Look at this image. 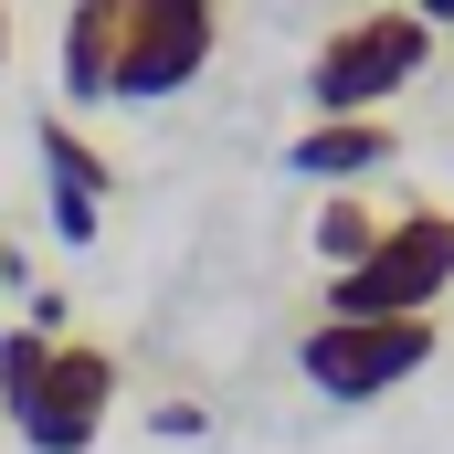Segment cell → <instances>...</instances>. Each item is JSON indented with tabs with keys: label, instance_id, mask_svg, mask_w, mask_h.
Segmentation results:
<instances>
[{
	"label": "cell",
	"instance_id": "30bf717a",
	"mask_svg": "<svg viewBox=\"0 0 454 454\" xmlns=\"http://www.w3.org/2000/svg\"><path fill=\"white\" fill-rule=\"evenodd\" d=\"M43 359H53V339H32V328H11V339H0V412L43 380Z\"/></svg>",
	"mask_w": 454,
	"mask_h": 454
},
{
	"label": "cell",
	"instance_id": "8fae6325",
	"mask_svg": "<svg viewBox=\"0 0 454 454\" xmlns=\"http://www.w3.org/2000/svg\"><path fill=\"white\" fill-rule=\"evenodd\" d=\"M96 223H106V201H74V191H53V232H64V243H96Z\"/></svg>",
	"mask_w": 454,
	"mask_h": 454
},
{
	"label": "cell",
	"instance_id": "6da1fadb",
	"mask_svg": "<svg viewBox=\"0 0 454 454\" xmlns=\"http://www.w3.org/2000/svg\"><path fill=\"white\" fill-rule=\"evenodd\" d=\"M423 64H434V21L402 11V0H380V11H348L317 43L307 96H317V116H380L402 85H423Z\"/></svg>",
	"mask_w": 454,
	"mask_h": 454
},
{
	"label": "cell",
	"instance_id": "ba28073f",
	"mask_svg": "<svg viewBox=\"0 0 454 454\" xmlns=\"http://www.w3.org/2000/svg\"><path fill=\"white\" fill-rule=\"evenodd\" d=\"M32 148H43V180H53V191H74V201H106V191H116L106 148H96V137H85L64 106H43V116H32Z\"/></svg>",
	"mask_w": 454,
	"mask_h": 454
},
{
	"label": "cell",
	"instance_id": "7c38bea8",
	"mask_svg": "<svg viewBox=\"0 0 454 454\" xmlns=\"http://www.w3.org/2000/svg\"><path fill=\"white\" fill-rule=\"evenodd\" d=\"M148 423H159V434H169V444H191V434H212V412H201V402H159V412H148Z\"/></svg>",
	"mask_w": 454,
	"mask_h": 454
},
{
	"label": "cell",
	"instance_id": "5bb4252c",
	"mask_svg": "<svg viewBox=\"0 0 454 454\" xmlns=\"http://www.w3.org/2000/svg\"><path fill=\"white\" fill-rule=\"evenodd\" d=\"M0 64H11V0H0Z\"/></svg>",
	"mask_w": 454,
	"mask_h": 454
},
{
	"label": "cell",
	"instance_id": "52a82bcc",
	"mask_svg": "<svg viewBox=\"0 0 454 454\" xmlns=\"http://www.w3.org/2000/svg\"><path fill=\"white\" fill-rule=\"evenodd\" d=\"M116 43H127V0H74V11H64V96H74V106H106Z\"/></svg>",
	"mask_w": 454,
	"mask_h": 454
},
{
	"label": "cell",
	"instance_id": "3957f363",
	"mask_svg": "<svg viewBox=\"0 0 454 454\" xmlns=\"http://www.w3.org/2000/svg\"><path fill=\"white\" fill-rule=\"evenodd\" d=\"M434 348H444L434 317H317L307 348H296V370L317 380V402H380L412 370H434Z\"/></svg>",
	"mask_w": 454,
	"mask_h": 454
},
{
	"label": "cell",
	"instance_id": "5b68a950",
	"mask_svg": "<svg viewBox=\"0 0 454 454\" xmlns=\"http://www.w3.org/2000/svg\"><path fill=\"white\" fill-rule=\"evenodd\" d=\"M106 412H116V348H96V339H53L43 380L11 402V434H21L32 454H96Z\"/></svg>",
	"mask_w": 454,
	"mask_h": 454
},
{
	"label": "cell",
	"instance_id": "277c9868",
	"mask_svg": "<svg viewBox=\"0 0 454 454\" xmlns=\"http://www.w3.org/2000/svg\"><path fill=\"white\" fill-rule=\"evenodd\" d=\"M223 43V0H127V43H116V106H159V96H191L201 64Z\"/></svg>",
	"mask_w": 454,
	"mask_h": 454
},
{
	"label": "cell",
	"instance_id": "7a4b0ae2",
	"mask_svg": "<svg viewBox=\"0 0 454 454\" xmlns=\"http://www.w3.org/2000/svg\"><path fill=\"white\" fill-rule=\"evenodd\" d=\"M444 286H454V212L412 201V212H391V232L348 275H328L317 317H434Z\"/></svg>",
	"mask_w": 454,
	"mask_h": 454
},
{
	"label": "cell",
	"instance_id": "9c48e42d",
	"mask_svg": "<svg viewBox=\"0 0 454 454\" xmlns=\"http://www.w3.org/2000/svg\"><path fill=\"white\" fill-rule=\"evenodd\" d=\"M380 232H391V212H380V201H359V191H328V201H317V264H328V275H348V264H359Z\"/></svg>",
	"mask_w": 454,
	"mask_h": 454
},
{
	"label": "cell",
	"instance_id": "8992f818",
	"mask_svg": "<svg viewBox=\"0 0 454 454\" xmlns=\"http://www.w3.org/2000/svg\"><path fill=\"white\" fill-rule=\"evenodd\" d=\"M391 148H402V137H391L380 116H307L296 148H286V169H296V180H328V191H359L370 169H391Z\"/></svg>",
	"mask_w": 454,
	"mask_h": 454
},
{
	"label": "cell",
	"instance_id": "4fadbf2b",
	"mask_svg": "<svg viewBox=\"0 0 454 454\" xmlns=\"http://www.w3.org/2000/svg\"><path fill=\"white\" fill-rule=\"evenodd\" d=\"M402 11H423V21H434V32H444V21H454V0H402Z\"/></svg>",
	"mask_w": 454,
	"mask_h": 454
}]
</instances>
